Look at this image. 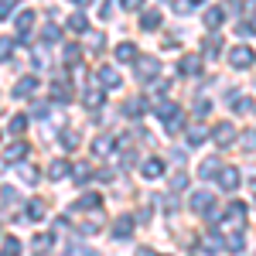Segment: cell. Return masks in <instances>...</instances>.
<instances>
[{
	"label": "cell",
	"mask_w": 256,
	"mask_h": 256,
	"mask_svg": "<svg viewBox=\"0 0 256 256\" xmlns=\"http://www.w3.org/2000/svg\"><path fill=\"white\" fill-rule=\"evenodd\" d=\"M158 116L164 120V130H168V134H178V130L184 126V116H181V110H178L174 102H160Z\"/></svg>",
	"instance_id": "cell-1"
},
{
	"label": "cell",
	"mask_w": 256,
	"mask_h": 256,
	"mask_svg": "<svg viewBox=\"0 0 256 256\" xmlns=\"http://www.w3.org/2000/svg\"><path fill=\"white\" fill-rule=\"evenodd\" d=\"M253 62H256V55H253V48H246V44H236L229 52V65L232 68H253Z\"/></svg>",
	"instance_id": "cell-2"
},
{
	"label": "cell",
	"mask_w": 256,
	"mask_h": 256,
	"mask_svg": "<svg viewBox=\"0 0 256 256\" xmlns=\"http://www.w3.org/2000/svg\"><path fill=\"white\" fill-rule=\"evenodd\" d=\"M158 72H160V62L154 58V55H147V58L137 62V79L140 82H154V79H158Z\"/></svg>",
	"instance_id": "cell-3"
},
{
	"label": "cell",
	"mask_w": 256,
	"mask_h": 256,
	"mask_svg": "<svg viewBox=\"0 0 256 256\" xmlns=\"http://www.w3.org/2000/svg\"><path fill=\"white\" fill-rule=\"evenodd\" d=\"M99 86H102V89H120L123 79H120V72L113 65H102V68H99Z\"/></svg>",
	"instance_id": "cell-4"
},
{
	"label": "cell",
	"mask_w": 256,
	"mask_h": 256,
	"mask_svg": "<svg viewBox=\"0 0 256 256\" xmlns=\"http://www.w3.org/2000/svg\"><path fill=\"white\" fill-rule=\"evenodd\" d=\"M140 174L147 178V181H158V178L164 174V160H160V158H150V160H144V164H140Z\"/></svg>",
	"instance_id": "cell-5"
},
{
	"label": "cell",
	"mask_w": 256,
	"mask_h": 256,
	"mask_svg": "<svg viewBox=\"0 0 256 256\" xmlns=\"http://www.w3.org/2000/svg\"><path fill=\"white\" fill-rule=\"evenodd\" d=\"M116 150V137H96L92 140V154L96 158H106V154H113Z\"/></svg>",
	"instance_id": "cell-6"
},
{
	"label": "cell",
	"mask_w": 256,
	"mask_h": 256,
	"mask_svg": "<svg viewBox=\"0 0 256 256\" xmlns=\"http://www.w3.org/2000/svg\"><path fill=\"white\" fill-rule=\"evenodd\" d=\"M192 212H198V216L212 212V195H208V192H195V195H192Z\"/></svg>",
	"instance_id": "cell-7"
},
{
	"label": "cell",
	"mask_w": 256,
	"mask_h": 256,
	"mask_svg": "<svg viewBox=\"0 0 256 256\" xmlns=\"http://www.w3.org/2000/svg\"><path fill=\"white\" fill-rule=\"evenodd\" d=\"M82 102H86L89 110H102V86H89V89L82 92Z\"/></svg>",
	"instance_id": "cell-8"
},
{
	"label": "cell",
	"mask_w": 256,
	"mask_h": 256,
	"mask_svg": "<svg viewBox=\"0 0 256 256\" xmlns=\"http://www.w3.org/2000/svg\"><path fill=\"white\" fill-rule=\"evenodd\" d=\"M14 24H18V34H20V38H28V34H31V28H34V10H20Z\"/></svg>",
	"instance_id": "cell-9"
},
{
	"label": "cell",
	"mask_w": 256,
	"mask_h": 256,
	"mask_svg": "<svg viewBox=\"0 0 256 256\" xmlns=\"http://www.w3.org/2000/svg\"><path fill=\"white\" fill-rule=\"evenodd\" d=\"M232 137H236V126H232V123H218V126H216V144L229 147V144H232Z\"/></svg>",
	"instance_id": "cell-10"
},
{
	"label": "cell",
	"mask_w": 256,
	"mask_h": 256,
	"mask_svg": "<svg viewBox=\"0 0 256 256\" xmlns=\"http://www.w3.org/2000/svg\"><path fill=\"white\" fill-rule=\"evenodd\" d=\"M218 184H222L226 192H236V184H239V171H236V168H226V171H218Z\"/></svg>",
	"instance_id": "cell-11"
},
{
	"label": "cell",
	"mask_w": 256,
	"mask_h": 256,
	"mask_svg": "<svg viewBox=\"0 0 256 256\" xmlns=\"http://www.w3.org/2000/svg\"><path fill=\"white\" fill-rule=\"evenodd\" d=\"M34 89H38V76H24V79L18 82V86H14V96H31V92H34Z\"/></svg>",
	"instance_id": "cell-12"
},
{
	"label": "cell",
	"mask_w": 256,
	"mask_h": 256,
	"mask_svg": "<svg viewBox=\"0 0 256 256\" xmlns=\"http://www.w3.org/2000/svg\"><path fill=\"white\" fill-rule=\"evenodd\" d=\"M116 62H123V65H130V62H137V44H130V41H123L116 48Z\"/></svg>",
	"instance_id": "cell-13"
},
{
	"label": "cell",
	"mask_w": 256,
	"mask_h": 256,
	"mask_svg": "<svg viewBox=\"0 0 256 256\" xmlns=\"http://www.w3.org/2000/svg\"><path fill=\"white\" fill-rule=\"evenodd\" d=\"M140 28H144V31H158L160 28V10H144V14H140Z\"/></svg>",
	"instance_id": "cell-14"
},
{
	"label": "cell",
	"mask_w": 256,
	"mask_h": 256,
	"mask_svg": "<svg viewBox=\"0 0 256 256\" xmlns=\"http://www.w3.org/2000/svg\"><path fill=\"white\" fill-rule=\"evenodd\" d=\"M28 150H31V147H28L24 140H18V144H10V147H7V160H10V164H18V160L28 158Z\"/></svg>",
	"instance_id": "cell-15"
},
{
	"label": "cell",
	"mask_w": 256,
	"mask_h": 256,
	"mask_svg": "<svg viewBox=\"0 0 256 256\" xmlns=\"http://www.w3.org/2000/svg\"><path fill=\"white\" fill-rule=\"evenodd\" d=\"M202 72V58L198 55H184L181 58V76H198Z\"/></svg>",
	"instance_id": "cell-16"
},
{
	"label": "cell",
	"mask_w": 256,
	"mask_h": 256,
	"mask_svg": "<svg viewBox=\"0 0 256 256\" xmlns=\"http://www.w3.org/2000/svg\"><path fill=\"white\" fill-rule=\"evenodd\" d=\"M68 174H72V164H68V160H55V164L48 168V178H52V181H62V178H68Z\"/></svg>",
	"instance_id": "cell-17"
},
{
	"label": "cell",
	"mask_w": 256,
	"mask_h": 256,
	"mask_svg": "<svg viewBox=\"0 0 256 256\" xmlns=\"http://www.w3.org/2000/svg\"><path fill=\"white\" fill-rule=\"evenodd\" d=\"M242 216H246V205L242 202H232L229 205V226L232 229H242Z\"/></svg>",
	"instance_id": "cell-18"
},
{
	"label": "cell",
	"mask_w": 256,
	"mask_h": 256,
	"mask_svg": "<svg viewBox=\"0 0 256 256\" xmlns=\"http://www.w3.org/2000/svg\"><path fill=\"white\" fill-rule=\"evenodd\" d=\"M130 232H134V218H116V226H113V236L116 239H130Z\"/></svg>",
	"instance_id": "cell-19"
},
{
	"label": "cell",
	"mask_w": 256,
	"mask_h": 256,
	"mask_svg": "<svg viewBox=\"0 0 256 256\" xmlns=\"http://www.w3.org/2000/svg\"><path fill=\"white\" fill-rule=\"evenodd\" d=\"M68 31H72V34H86V31H89V18H86V14H72V18H68Z\"/></svg>",
	"instance_id": "cell-20"
},
{
	"label": "cell",
	"mask_w": 256,
	"mask_h": 256,
	"mask_svg": "<svg viewBox=\"0 0 256 256\" xmlns=\"http://www.w3.org/2000/svg\"><path fill=\"white\" fill-rule=\"evenodd\" d=\"M226 20V10L222 7H212V10H205V28H218Z\"/></svg>",
	"instance_id": "cell-21"
},
{
	"label": "cell",
	"mask_w": 256,
	"mask_h": 256,
	"mask_svg": "<svg viewBox=\"0 0 256 256\" xmlns=\"http://www.w3.org/2000/svg\"><path fill=\"white\" fill-rule=\"evenodd\" d=\"M52 99H55V102H68V99H72V89H68L65 82H55V86H52Z\"/></svg>",
	"instance_id": "cell-22"
},
{
	"label": "cell",
	"mask_w": 256,
	"mask_h": 256,
	"mask_svg": "<svg viewBox=\"0 0 256 256\" xmlns=\"http://www.w3.org/2000/svg\"><path fill=\"white\" fill-rule=\"evenodd\" d=\"M205 140H208V130H205V126H192V130H188V144H192V147L205 144Z\"/></svg>",
	"instance_id": "cell-23"
},
{
	"label": "cell",
	"mask_w": 256,
	"mask_h": 256,
	"mask_svg": "<svg viewBox=\"0 0 256 256\" xmlns=\"http://www.w3.org/2000/svg\"><path fill=\"white\" fill-rule=\"evenodd\" d=\"M18 174H20V181H28V184H38V168H28V164H18Z\"/></svg>",
	"instance_id": "cell-24"
},
{
	"label": "cell",
	"mask_w": 256,
	"mask_h": 256,
	"mask_svg": "<svg viewBox=\"0 0 256 256\" xmlns=\"http://www.w3.org/2000/svg\"><path fill=\"white\" fill-rule=\"evenodd\" d=\"M0 256H20V242L14 236L4 239V250H0Z\"/></svg>",
	"instance_id": "cell-25"
},
{
	"label": "cell",
	"mask_w": 256,
	"mask_h": 256,
	"mask_svg": "<svg viewBox=\"0 0 256 256\" xmlns=\"http://www.w3.org/2000/svg\"><path fill=\"white\" fill-rule=\"evenodd\" d=\"M144 110H147V102H144V99H130V102L123 106V113H126V116H140Z\"/></svg>",
	"instance_id": "cell-26"
},
{
	"label": "cell",
	"mask_w": 256,
	"mask_h": 256,
	"mask_svg": "<svg viewBox=\"0 0 256 256\" xmlns=\"http://www.w3.org/2000/svg\"><path fill=\"white\" fill-rule=\"evenodd\" d=\"M7 130H10L14 137H20V134L28 130V116H14V120H10V123H7Z\"/></svg>",
	"instance_id": "cell-27"
},
{
	"label": "cell",
	"mask_w": 256,
	"mask_h": 256,
	"mask_svg": "<svg viewBox=\"0 0 256 256\" xmlns=\"http://www.w3.org/2000/svg\"><path fill=\"white\" fill-rule=\"evenodd\" d=\"M222 246H229V253H242V250H246V242H242V236H239V232H232V236L226 239Z\"/></svg>",
	"instance_id": "cell-28"
},
{
	"label": "cell",
	"mask_w": 256,
	"mask_h": 256,
	"mask_svg": "<svg viewBox=\"0 0 256 256\" xmlns=\"http://www.w3.org/2000/svg\"><path fill=\"white\" fill-rule=\"evenodd\" d=\"M79 58H82L79 44H65V62H68V65H79Z\"/></svg>",
	"instance_id": "cell-29"
},
{
	"label": "cell",
	"mask_w": 256,
	"mask_h": 256,
	"mask_svg": "<svg viewBox=\"0 0 256 256\" xmlns=\"http://www.w3.org/2000/svg\"><path fill=\"white\" fill-rule=\"evenodd\" d=\"M202 250H205V253H218V250H222V239L218 236H205L202 239Z\"/></svg>",
	"instance_id": "cell-30"
},
{
	"label": "cell",
	"mask_w": 256,
	"mask_h": 256,
	"mask_svg": "<svg viewBox=\"0 0 256 256\" xmlns=\"http://www.w3.org/2000/svg\"><path fill=\"white\" fill-rule=\"evenodd\" d=\"M41 216H44V202H31V205H28V218H31V222H38Z\"/></svg>",
	"instance_id": "cell-31"
},
{
	"label": "cell",
	"mask_w": 256,
	"mask_h": 256,
	"mask_svg": "<svg viewBox=\"0 0 256 256\" xmlns=\"http://www.w3.org/2000/svg\"><path fill=\"white\" fill-rule=\"evenodd\" d=\"M76 208H99V195H82L76 202Z\"/></svg>",
	"instance_id": "cell-32"
},
{
	"label": "cell",
	"mask_w": 256,
	"mask_h": 256,
	"mask_svg": "<svg viewBox=\"0 0 256 256\" xmlns=\"http://www.w3.org/2000/svg\"><path fill=\"white\" fill-rule=\"evenodd\" d=\"M10 55H14V41L0 38V62H10Z\"/></svg>",
	"instance_id": "cell-33"
},
{
	"label": "cell",
	"mask_w": 256,
	"mask_h": 256,
	"mask_svg": "<svg viewBox=\"0 0 256 256\" xmlns=\"http://www.w3.org/2000/svg\"><path fill=\"white\" fill-rule=\"evenodd\" d=\"M232 110H236V113H250V110H256L253 106V99H246V96H239L236 102H232Z\"/></svg>",
	"instance_id": "cell-34"
},
{
	"label": "cell",
	"mask_w": 256,
	"mask_h": 256,
	"mask_svg": "<svg viewBox=\"0 0 256 256\" xmlns=\"http://www.w3.org/2000/svg\"><path fill=\"white\" fill-rule=\"evenodd\" d=\"M72 174H76V181H89V178H92V168H86V164H79V168H72Z\"/></svg>",
	"instance_id": "cell-35"
},
{
	"label": "cell",
	"mask_w": 256,
	"mask_h": 256,
	"mask_svg": "<svg viewBox=\"0 0 256 256\" xmlns=\"http://www.w3.org/2000/svg\"><path fill=\"white\" fill-rule=\"evenodd\" d=\"M212 113V102L208 99H195V116H208Z\"/></svg>",
	"instance_id": "cell-36"
},
{
	"label": "cell",
	"mask_w": 256,
	"mask_h": 256,
	"mask_svg": "<svg viewBox=\"0 0 256 256\" xmlns=\"http://www.w3.org/2000/svg\"><path fill=\"white\" fill-rule=\"evenodd\" d=\"M171 188H174V192H184V188H188V174H181V171H178V174L171 178Z\"/></svg>",
	"instance_id": "cell-37"
},
{
	"label": "cell",
	"mask_w": 256,
	"mask_h": 256,
	"mask_svg": "<svg viewBox=\"0 0 256 256\" xmlns=\"http://www.w3.org/2000/svg\"><path fill=\"white\" fill-rule=\"evenodd\" d=\"M0 202H4V205H14V202H18V188H4V192H0Z\"/></svg>",
	"instance_id": "cell-38"
},
{
	"label": "cell",
	"mask_w": 256,
	"mask_h": 256,
	"mask_svg": "<svg viewBox=\"0 0 256 256\" xmlns=\"http://www.w3.org/2000/svg\"><path fill=\"white\" fill-rule=\"evenodd\" d=\"M48 246H52V236H48V232H41V236L34 239V250H38V253H44Z\"/></svg>",
	"instance_id": "cell-39"
},
{
	"label": "cell",
	"mask_w": 256,
	"mask_h": 256,
	"mask_svg": "<svg viewBox=\"0 0 256 256\" xmlns=\"http://www.w3.org/2000/svg\"><path fill=\"white\" fill-rule=\"evenodd\" d=\"M218 160H205L202 164V178H212V174H218V168H216Z\"/></svg>",
	"instance_id": "cell-40"
},
{
	"label": "cell",
	"mask_w": 256,
	"mask_h": 256,
	"mask_svg": "<svg viewBox=\"0 0 256 256\" xmlns=\"http://www.w3.org/2000/svg\"><path fill=\"white\" fill-rule=\"evenodd\" d=\"M14 7H18V0H0V18L14 14Z\"/></svg>",
	"instance_id": "cell-41"
},
{
	"label": "cell",
	"mask_w": 256,
	"mask_h": 256,
	"mask_svg": "<svg viewBox=\"0 0 256 256\" xmlns=\"http://www.w3.org/2000/svg\"><path fill=\"white\" fill-rule=\"evenodd\" d=\"M58 38H62V31L55 24H48V28H44V41H58Z\"/></svg>",
	"instance_id": "cell-42"
},
{
	"label": "cell",
	"mask_w": 256,
	"mask_h": 256,
	"mask_svg": "<svg viewBox=\"0 0 256 256\" xmlns=\"http://www.w3.org/2000/svg\"><path fill=\"white\" fill-rule=\"evenodd\" d=\"M99 18H102V20H110V18H113V4H110V0H106V4L99 7Z\"/></svg>",
	"instance_id": "cell-43"
},
{
	"label": "cell",
	"mask_w": 256,
	"mask_h": 256,
	"mask_svg": "<svg viewBox=\"0 0 256 256\" xmlns=\"http://www.w3.org/2000/svg\"><path fill=\"white\" fill-rule=\"evenodd\" d=\"M44 113H48L44 102H31V116H44Z\"/></svg>",
	"instance_id": "cell-44"
},
{
	"label": "cell",
	"mask_w": 256,
	"mask_h": 256,
	"mask_svg": "<svg viewBox=\"0 0 256 256\" xmlns=\"http://www.w3.org/2000/svg\"><path fill=\"white\" fill-rule=\"evenodd\" d=\"M218 48H222V44H218V38H208V41H205V52H208V55H216Z\"/></svg>",
	"instance_id": "cell-45"
},
{
	"label": "cell",
	"mask_w": 256,
	"mask_h": 256,
	"mask_svg": "<svg viewBox=\"0 0 256 256\" xmlns=\"http://www.w3.org/2000/svg\"><path fill=\"white\" fill-rule=\"evenodd\" d=\"M72 147H79V137L76 134H65V150H72Z\"/></svg>",
	"instance_id": "cell-46"
},
{
	"label": "cell",
	"mask_w": 256,
	"mask_h": 256,
	"mask_svg": "<svg viewBox=\"0 0 256 256\" xmlns=\"http://www.w3.org/2000/svg\"><path fill=\"white\" fill-rule=\"evenodd\" d=\"M236 34H239V38H250V34H253V28H250V24H239Z\"/></svg>",
	"instance_id": "cell-47"
},
{
	"label": "cell",
	"mask_w": 256,
	"mask_h": 256,
	"mask_svg": "<svg viewBox=\"0 0 256 256\" xmlns=\"http://www.w3.org/2000/svg\"><path fill=\"white\" fill-rule=\"evenodd\" d=\"M120 4H123L126 10H137V7H140V0H120Z\"/></svg>",
	"instance_id": "cell-48"
},
{
	"label": "cell",
	"mask_w": 256,
	"mask_h": 256,
	"mask_svg": "<svg viewBox=\"0 0 256 256\" xmlns=\"http://www.w3.org/2000/svg\"><path fill=\"white\" fill-rule=\"evenodd\" d=\"M76 4H92V0H76Z\"/></svg>",
	"instance_id": "cell-49"
},
{
	"label": "cell",
	"mask_w": 256,
	"mask_h": 256,
	"mask_svg": "<svg viewBox=\"0 0 256 256\" xmlns=\"http://www.w3.org/2000/svg\"><path fill=\"white\" fill-rule=\"evenodd\" d=\"M198 4H202V0H192V7H198Z\"/></svg>",
	"instance_id": "cell-50"
},
{
	"label": "cell",
	"mask_w": 256,
	"mask_h": 256,
	"mask_svg": "<svg viewBox=\"0 0 256 256\" xmlns=\"http://www.w3.org/2000/svg\"><path fill=\"white\" fill-rule=\"evenodd\" d=\"M253 31H256V18H253Z\"/></svg>",
	"instance_id": "cell-51"
}]
</instances>
